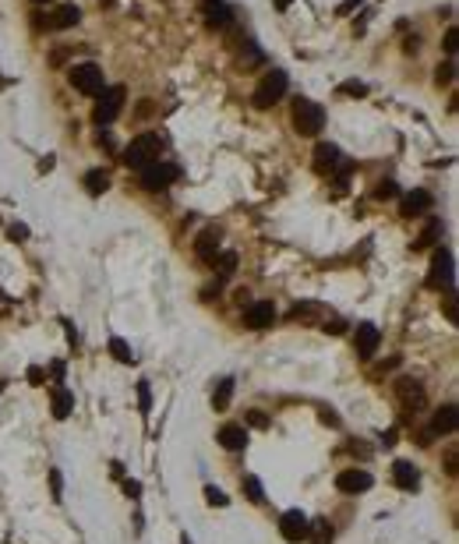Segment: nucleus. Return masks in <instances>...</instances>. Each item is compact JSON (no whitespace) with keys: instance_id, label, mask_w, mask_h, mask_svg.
<instances>
[{"instance_id":"nucleus-1","label":"nucleus","mask_w":459,"mask_h":544,"mask_svg":"<svg viewBox=\"0 0 459 544\" xmlns=\"http://www.w3.org/2000/svg\"><path fill=\"white\" fill-rule=\"evenodd\" d=\"M159 156H163V142H159V135H138V138H131V145L120 152L124 167H131V170H142V167L156 163Z\"/></svg>"},{"instance_id":"nucleus-2","label":"nucleus","mask_w":459,"mask_h":544,"mask_svg":"<svg viewBox=\"0 0 459 544\" xmlns=\"http://www.w3.org/2000/svg\"><path fill=\"white\" fill-rule=\"evenodd\" d=\"M293 127H297V135L315 138L325 127V110L315 99H297V106H293Z\"/></svg>"},{"instance_id":"nucleus-3","label":"nucleus","mask_w":459,"mask_h":544,"mask_svg":"<svg viewBox=\"0 0 459 544\" xmlns=\"http://www.w3.org/2000/svg\"><path fill=\"white\" fill-rule=\"evenodd\" d=\"M177 177H181V170L174 163H167V159H156V163H149V167L138 170V184L145 191H163V187H170Z\"/></svg>"},{"instance_id":"nucleus-4","label":"nucleus","mask_w":459,"mask_h":544,"mask_svg":"<svg viewBox=\"0 0 459 544\" xmlns=\"http://www.w3.org/2000/svg\"><path fill=\"white\" fill-rule=\"evenodd\" d=\"M68 82L82 92V95H99V92L106 89L102 68H99V64H92V61H89V64H75V68H71V75H68Z\"/></svg>"},{"instance_id":"nucleus-5","label":"nucleus","mask_w":459,"mask_h":544,"mask_svg":"<svg viewBox=\"0 0 459 544\" xmlns=\"http://www.w3.org/2000/svg\"><path fill=\"white\" fill-rule=\"evenodd\" d=\"M286 95V71H269L262 82H258V89H255V106L258 110H269V106H275L279 99Z\"/></svg>"},{"instance_id":"nucleus-6","label":"nucleus","mask_w":459,"mask_h":544,"mask_svg":"<svg viewBox=\"0 0 459 544\" xmlns=\"http://www.w3.org/2000/svg\"><path fill=\"white\" fill-rule=\"evenodd\" d=\"M124 85H110V89L99 92V103H95V110H92V120L102 127V124H110V120H117V113H120V106H124Z\"/></svg>"},{"instance_id":"nucleus-7","label":"nucleus","mask_w":459,"mask_h":544,"mask_svg":"<svg viewBox=\"0 0 459 544\" xmlns=\"http://www.w3.org/2000/svg\"><path fill=\"white\" fill-rule=\"evenodd\" d=\"M307 516L300 513V509H286L283 516H279V534H283V541H290V544H300V541H307Z\"/></svg>"},{"instance_id":"nucleus-8","label":"nucleus","mask_w":459,"mask_h":544,"mask_svg":"<svg viewBox=\"0 0 459 544\" xmlns=\"http://www.w3.org/2000/svg\"><path fill=\"white\" fill-rule=\"evenodd\" d=\"M428 286H431V290H442V286L449 290V286H453V251H449V248H438V251H435Z\"/></svg>"},{"instance_id":"nucleus-9","label":"nucleus","mask_w":459,"mask_h":544,"mask_svg":"<svg viewBox=\"0 0 459 544\" xmlns=\"http://www.w3.org/2000/svg\"><path fill=\"white\" fill-rule=\"evenodd\" d=\"M273 322H275L273 300H251V304L244 308V325H248V329L262 333V329H273Z\"/></svg>"},{"instance_id":"nucleus-10","label":"nucleus","mask_w":459,"mask_h":544,"mask_svg":"<svg viewBox=\"0 0 459 544\" xmlns=\"http://www.w3.org/2000/svg\"><path fill=\"white\" fill-rule=\"evenodd\" d=\"M371 484H374V477H371L367 470H357V466H354V470H339V474H336V488H339L343 495H364Z\"/></svg>"},{"instance_id":"nucleus-11","label":"nucleus","mask_w":459,"mask_h":544,"mask_svg":"<svg viewBox=\"0 0 459 544\" xmlns=\"http://www.w3.org/2000/svg\"><path fill=\"white\" fill-rule=\"evenodd\" d=\"M378 343H381V333H378L371 322H361L357 333H354V350H357V357H361V361H371L374 350H378Z\"/></svg>"},{"instance_id":"nucleus-12","label":"nucleus","mask_w":459,"mask_h":544,"mask_svg":"<svg viewBox=\"0 0 459 544\" xmlns=\"http://www.w3.org/2000/svg\"><path fill=\"white\" fill-rule=\"evenodd\" d=\"M216 442H219L226 453H244V449H248V428H244V424H223L219 435H216Z\"/></svg>"},{"instance_id":"nucleus-13","label":"nucleus","mask_w":459,"mask_h":544,"mask_svg":"<svg viewBox=\"0 0 459 544\" xmlns=\"http://www.w3.org/2000/svg\"><path fill=\"white\" fill-rule=\"evenodd\" d=\"M343 163V152L332 142H318L315 145V170L318 174H336V167Z\"/></svg>"},{"instance_id":"nucleus-14","label":"nucleus","mask_w":459,"mask_h":544,"mask_svg":"<svg viewBox=\"0 0 459 544\" xmlns=\"http://www.w3.org/2000/svg\"><path fill=\"white\" fill-rule=\"evenodd\" d=\"M392 481H396L403 491H417V488H421V474H417V466L406 463V459H396V463H392Z\"/></svg>"},{"instance_id":"nucleus-15","label":"nucleus","mask_w":459,"mask_h":544,"mask_svg":"<svg viewBox=\"0 0 459 544\" xmlns=\"http://www.w3.org/2000/svg\"><path fill=\"white\" fill-rule=\"evenodd\" d=\"M428 209H431V194H428V191H410V194L403 198V205H399V216L413 219V216H421V212H428Z\"/></svg>"},{"instance_id":"nucleus-16","label":"nucleus","mask_w":459,"mask_h":544,"mask_svg":"<svg viewBox=\"0 0 459 544\" xmlns=\"http://www.w3.org/2000/svg\"><path fill=\"white\" fill-rule=\"evenodd\" d=\"M396 396L403 399V407H424V389H421V382H413V378H403V382H396Z\"/></svg>"},{"instance_id":"nucleus-17","label":"nucleus","mask_w":459,"mask_h":544,"mask_svg":"<svg viewBox=\"0 0 459 544\" xmlns=\"http://www.w3.org/2000/svg\"><path fill=\"white\" fill-rule=\"evenodd\" d=\"M194 255L201 262H216V255H219V230H205L198 237V244H194Z\"/></svg>"},{"instance_id":"nucleus-18","label":"nucleus","mask_w":459,"mask_h":544,"mask_svg":"<svg viewBox=\"0 0 459 544\" xmlns=\"http://www.w3.org/2000/svg\"><path fill=\"white\" fill-rule=\"evenodd\" d=\"M78 21H82V11H78L75 4H64V7L53 11V18H50L46 25H50V28H75Z\"/></svg>"},{"instance_id":"nucleus-19","label":"nucleus","mask_w":459,"mask_h":544,"mask_svg":"<svg viewBox=\"0 0 459 544\" xmlns=\"http://www.w3.org/2000/svg\"><path fill=\"white\" fill-rule=\"evenodd\" d=\"M431 435H449V431H456V407L449 403V407H442L435 417H431V428H428Z\"/></svg>"},{"instance_id":"nucleus-20","label":"nucleus","mask_w":459,"mask_h":544,"mask_svg":"<svg viewBox=\"0 0 459 544\" xmlns=\"http://www.w3.org/2000/svg\"><path fill=\"white\" fill-rule=\"evenodd\" d=\"M71 410H75V396H71V389L57 385V389H53V417L64 421V417H71Z\"/></svg>"},{"instance_id":"nucleus-21","label":"nucleus","mask_w":459,"mask_h":544,"mask_svg":"<svg viewBox=\"0 0 459 544\" xmlns=\"http://www.w3.org/2000/svg\"><path fill=\"white\" fill-rule=\"evenodd\" d=\"M201 11H205V25L209 28H226L230 18H233V11L226 4H212V7H201Z\"/></svg>"},{"instance_id":"nucleus-22","label":"nucleus","mask_w":459,"mask_h":544,"mask_svg":"<svg viewBox=\"0 0 459 544\" xmlns=\"http://www.w3.org/2000/svg\"><path fill=\"white\" fill-rule=\"evenodd\" d=\"M307 541L311 544H332V523H329V520H311V523H307Z\"/></svg>"},{"instance_id":"nucleus-23","label":"nucleus","mask_w":459,"mask_h":544,"mask_svg":"<svg viewBox=\"0 0 459 544\" xmlns=\"http://www.w3.org/2000/svg\"><path fill=\"white\" fill-rule=\"evenodd\" d=\"M230 396H233V378H223V382H216V392H212V407H216V410H226V407H230Z\"/></svg>"},{"instance_id":"nucleus-24","label":"nucleus","mask_w":459,"mask_h":544,"mask_svg":"<svg viewBox=\"0 0 459 544\" xmlns=\"http://www.w3.org/2000/svg\"><path fill=\"white\" fill-rule=\"evenodd\" d=\"M82 184H85V191H89V194H102V191L110 187V174H106V170H89Z\"/></svg>"},{"instance_id":"nucleus-25","label":"nucleus","mask_w":459,"mask_h":544,"mask_svg":"<svg viewBox=\"0 0 459 544\" xmlns=\"http://www.w3.org/2000/svg\"><path fill=\"white\" fill-rule=\"evenodd\" d=\"M438 237H442V223H438V219H431V223H428V230H424V234L417 237L413 251H424V248H431V244H435Z\"/></svg>"},{"instance_id":"nucleus-26","label":"nucleus","mask_w":459,"mask_h":544,"mask_svg":"<svg viewBox=\"0 0 459 544\" xmlns=\"http://www.w3.org/2000/svg\"><path fill=\"white\" fill-rule=\"evenodd\" d=\"M110 354H113V361H120V364H134V354H131V347L120 340V336H113L110 340Z\"/></svg>"},{"instance_id":"nucleus-27","label":"nucleus","mask_w":459,"mask_h":544,"mask_svg":"<svg viewBox=\"0 0 459 544\" xmlns=\"http://www.w3.org/2000/svg\"><path fill=\"white\" fill-rule=\"evenodd\" d=\"M241 488L248 491V498H251V502H258V506L265 502V488H262V481H258V477H244V481H241Z\"/></svg>"},{"instance_id":"nucleus-28","label":"nucleus","mask_w":459,"mask_h":544,"mask_svg":"<svg viewBox=\"0 0 459 544\" xmlns=\"http://www.w3.org/2000/svg\"><path fill=\"white\" fill-rule=\"evenodd\" d=\"M435 82H438V85H453V82H456V64H453V61L438 64V71H435Z\"/></svg>"},{"instance_id":"nucleus-29","label":"nucleus","mask_w":459,"mask_h":544,"mask_svg":"<svg viewBox=\"0 0 459 544\" xmlns=\"http://www.w3.org/2000/svg\"><path fill=\"white\" fill-rule=\"evenodd\" d=\"M318 311H322V308H318V304H311V300H307V304H297V308H293V311H290V318H293V322H307V318H315V315H318Z\"/></svg>"},{"instance_id":"nucleus-30","label":"nucleus","mask_w":459,"mask_h":544,"mask_svg":"<svg viewBox=\"0 0 459 544\" xmlns=\"http://www.w3.org/2000/svg\"><path fill=\"white\" fill-rule=\"evenodd\" d=\"M233 269H237V255H233V251L219 255V262H216V272H219V279H226V276H230Z\"/></svg>"},{"instance_id":"nucleus-31","label":"nucleus","mask_w":459,"mask_h":544,"mask_svg":"<svg viewBox=\"0 0 459 544\" xmlns=\"http://www.w3.org/2000/svg\"><path fill=\"white\" fill-rule=\"evenodd\" d=\"M205 502H209V506H219V509H223V506H230V498H226L219 488H212V484L205 488Z\"/></svg>"},{"instance_id":"nucleus-32","label":"nucleus","mask_w":459,"mask_h":544,"mask_svg":"<svg viewBox=\"0 0 459 544\" xmlns=\"http://www.w3.org/2000/svg\"><path fill=\"white\" fill-rule=\"evenodd\" d=\"M339 92H343V95L361 99V95H367V85H364V82H343V85H339Z\"/></svg>"},{"instance_id":"nucleus-33","label":"nucleus","mask_w":459,"mask_h":544,"mask_svg":"<svg viewBox=\"0 0 459 544\" xmlns=\"http://www.w3.org/2000/svg\"><path fill=\"white\" fill-rule=\"evenodd\" d=\"M138 403H142V410L149 414V407H152V392H149V382H138Z\"/></svg>"},{"instance_id":"nucleus-34","label":"nucleus","mask_w":459,"mask_h":544,"mask_svg":"<svg viewBox=\"0 0 459 544\" xmlns=\"http://www.w3.org/2000/svg\"><path fill=\"white\" fill-rule=\"evenodd\" d=\"M396 194H399V187H396L392 181L378 184V191H374V198H381V202H385V198H396Z\"/></svg>"},{"instance_id":"nucleus-35","label":"nucleus","mask_w":459,"mask_h":544,"mask_svg":"<svg viewBox=\"0 0 459 544\" xmlns=\"http://www.w3.org/2000/svg\"><path fill=\"white\" fill-rule=\"evenodd\" d=\"M248 424H251V428H269V417H265L262 410H248Z\"/></svg>"},{"instance_id":"nucleus-36","label":"nucleus","mask_w":459,"mask_h":544,"mask_svg":"<svg viewBox=\"0 0 459 544\" xmlns=\"http://www.w3.org/2000/svg\"><path fill=\"white\" fill-rule=\"evenodd\" d=\"M361 4H364V0H343V4L336 7V14H339V18H347V14H354Z\"/></svg>"},{"instance_id":"nucleus-37","label":"nucleus","mask_w":459,"mask_h":544,"mask_svg":"<svg viewBox=\"0 0 459 544\" xmlns=\"http://www.w3.org/2000/svg\"><path fill=\"white\" fill-rule=\"evenodd\" d=\"M456 28H449V32H445V39H442V50H445V53H449V57H453V53H456Z\"/></svg>"},{"instance_id":"nucleus-38","label":"nucleus","mask_w":459,"mask_h":544,"mask_svg":"<svg viewBox=\"0 0 459 544\" xmlns=\"http://www.w3.org/2000/svg\"><path fill=\"white\" fill-rule=\"evenodd\" d=\"M43 378H46L43 367H28V382H32V385H43Z\"/></svg>"},{"instance_id":"nucleus-39","label":"nucleus","mask_w":459,"mask_h":544,"mask_svg":"<svg viewBox=\"0 0 459 544\" xmlns=\"http://www.w3.org/2000/svg\"><path fill=\"white\" fill-rule=\"evenodd\" d=\"M241 61H244V64H262V53H258V50H251V46H248V53H244V57H241Z\"/></svg>"},{"instance_id":"nucleus-40","label":"nucleus","mask_w":459,"mask_h":544,"mask_svg":"<svg viewBox=\"0 0 459 544\" xmlns=\"http://www.w3.org/2000/svg\"><path fill=\"white\" fill-rule=\"evenodd\" d=\"M124 491H127L131 498H138V495H142V484H138V481H124Z\"/></svg>"},{"instance_id":"nucleus-41","label":"nucleus","mask_w":459,"mask_h":544,"mask_svg":"<svg viewBox=\"0 0 459 544\" xmlns=\"http://www.w3.org/2000/svg\"><path fill=\"white\" fill-rule=\"evenodd\" d=\"M11 237H18V241H25V237H28V226H21V223H14V226H11Z\"/></svg>"},{"instance_id":"nucleus-42","label":"nucleus","mask_w":459,"mask_h":544,"mask_svg":"<svg viewBox=\"0 0 459 544\" xmlns=\"http://www.w3.org/2000/svg\"><path fill=\"white\" fill-rule=\"evenodd\" d=\"M50 481H53V498H60V474L53 470V474H50Z\"/></svg>"},{"instance_id":"nucleus-43","label":"nucleus","mask_w":459,"mask_h":544,"mask_svg":"<svg viewBox=\"0 0 459 544\" xmlns=\"http://www.w3.org/2000/svg\"><path fill=\"white\" fill-rule=\"evenodd\" d=\"M381 442H385V446H396V428H389V431L381 435Z\"/></svg>"},{"instance_id":"nucleus-44","label":"nucleus","mask_w":459,"mask_h":544,"mask_svg":"<svg viewBox=\"0 0 459 544\" xmlns=\"http://www.w3.org/2000/svg\"><path fill=\"white\" fill-rule=\"evenodd\" d=\"M39 170H43V174H50V170H53V156H46V159L39 163Z\"/></svg>"},{"instance_id":"nucleus-45","label":"nucleus","mask_w":459,"mask_h":544,"mask_svg":"<svg viewBox=\"0 0 459 544\" xmlns=\"http://www.w3.org/2000/svg\"><path fill=\"white\" fill-rule=\"evenodd\" d=\"M290 4H293V0H275V11H286Z\"/></svg>"},{"instance_id":"nucleus-46","label":"nucleus","mask_w":459,"mask_h":544,"mask_svg":"<svg viewBox=\"0 0 459 544\" xmlns=\"http://www.w3.org/2000/svg\"><path fill=\"white\" fill-rule=\"evenodd\" d=\"M212 4H223V0H201V7H212Z\"/></svg>"},{"instance_id":"nucleus-47","label":"nucleus","mask_w":459,"mask_h":544,"mask_svg":"<svg viewBox=\"0 0 459 544\" xmlns=\"http://www.w3.org/2000/svg\"><path fill=\"white\" fill-rule=\"evenodd\" d=\"M99 7H113V0H99Z\"/></svg>"},{"instance_id":"nucleus-48","label":"nucleus","mask_w":459,"mask_h":544,"mask_svg":"<svg viewBox=\"0 0 459 544\" xmlns=\"http://www.w3.org/2000/svg\"><path fill=\"white\" fill-rule=\"evenodd\" d=\"M32 4H50V0H32Z\"/></svg>"},{"instance_id":"nucleus-49","label":"nucleus","mask_w":459,"mask_h":544,"mask_svg":"<svg viewBox=\"0 0 459 544\" xmlns=\"http://www.w3.org/2000/svg\"><path fill=\"white\" fill-rule=\"evenodd\" d=\"M4 85H7V82H4V78H0V89H4Z\"/></svg>"}]
</instances>
